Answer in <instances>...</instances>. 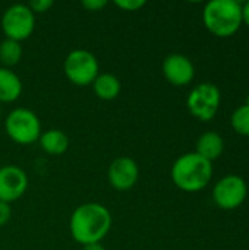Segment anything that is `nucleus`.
<instances>
[{"label": "nucleus", "mask_w": 249, "mask_h": 250, "mask_svg": "<svg viewBox=\"0 0 249 250\" xmlns=\"http://www.w3.org/2000/svg\"><path fill=\"white\" fill-rule=\"evenodd\" d=\"M112 214L107 207L97 202L79 205L70 215L69 231L81 246L101 243L112 229Z\"/></svg>", "instance_id": "obj_1"}, {"label": "nucleus", "mask_w": 249, "mask_h": 250, "mask_svg": "<svg viewBox=\"0 0 249 250\" xmlns=\"http://www.w3.org/2000/svg\"><path fill=\"white\" fill-rule=\"evenodd\" d=\"M170 176L176 188L188 193H195L207 188L210 183L213 164L197 152H188L173 163Z\"/></svg>", "instance_id": "obj_2"}, {"label": "nucleus", "mask_w": 249, "mask_h": 250, "mask_svg": "<svg viewBox=\"0 0 249 250\" xmlns=\"http://www.w3.org/2000/svg\"><path fill=\"white\" fill-rule=\"evenodd\" d=\"M203 22L213 35L232 37L242 25V4L236 0H211L204 6Z\"/></svg>", "instance_id": "obj_3"}, {"label": "nucleus", "mask_w": 249, "mask_h": 250, "mask_svg": "<svg viewBox=\"0 0 249 250\" xmlns=\"http://www.w3.org/2000/svg\"><path fill=\"white\" fill-rule=\"evenodd\" d=\"M4 129L7 136L18 145H32L43 133L38 116L23 107L15 108L7 114Z\"/></svg>", "instance_id": "obj_4"}, {"label": "nucleus", "mask_w": 249, "mask_h": 250, "mask_svg": "<svg viewBox=\"0 0 249 250\" xmlns=\"http://www.w3.org/2000/svg\"><path fill=\"white\" fill-rule=\"evenodd\" d=\"M63 70L70 83L76 86H88L92 85L95 78L100 75V64L91 51L76 48L66 56Z\"/></svg>", "instance_id": "obj_5"}, {"label": "nucleus", "mask_w": 249, "mask_h": 250, "mask_svg": "<svg viewBox=\"0 0 249 250\" xmlns=\"http://www.w3.org/2000/svg\"><path fill=\"white\" fill-rule=\"evenodd\" d=\"M0 25L6 38L21 42L32 35L35 29V15L28 4L16 3L3 12Z\"/></svg>", "instance_id": "obj_6"}, {"label": "nucleus", "mask_w": 249, "mask_h": 250, "mask_svg": "<svg viewBox=\"0 0 249 250\" xmlns=\"http://www.w3.org/2000/svg\"><path fill=\"white\" fill-rule=\"evenodd\" d=\"M222 101L220 89L210 82H204L197 85L188 95L186 105L189 113L203 120L210 122L216 117Z\"/></svg>", "instance_id": "obj_7"}, {"label": "nucleus", "mask_w": 249, "mask_h": 250, "mask_svg": "<svg viewBox=\"0 0 249 250\" xmlns=\"http://www.w3.org/2000/svg\"><path fill=\"white\" fill-rule=\"evenodd\" d=\"M247 195H248V188L245 180L235 174L225 176L216 183L213 189L214 204L225 211H230L241 207L247 199Z\"/></svg>", "instance_id": "obj_8"}, {"label": "nucleus", "mask_w": 249, "mask_h": 250, "mask_svg": "<svg viewBox=\"0 0 249 250\" xmlns=\"http://www.w3.org/2000/svg\"><path fill=\"white\" fill-rule=\"evenodd\" d=\"M28 189L26 173L13 164L0 167V202L12 204L21 199Z\"/></svg>", "instance_id": "obj_9"}, {"label": "nucleus", "mask_w": 249, "mask_h": 250, "mask_svg": "<svg viewBox=\"0 0 249 250\" xmlns=\"http://www.w3.org/2000/svg\"><path fill=\"white\" fill-rule=\"evenodd\" d=\"M139 177V168L135 160L129 157H119L112 161L107 170V179L110 186L117 192L131 190Z\"/></svg>", "instance_id": "obj_10"}, {"label": "nucleus", "mask_w": 249, "mask_h": 250, "mask_svg": "<svg viewBox=\"0 0 249 250\" xmlns=\"http://www.w3.org/2000/svg\"><path fill=\"white\" fill-rule=\"evenodd\" d=\"M163 75L175 86H185L192 82L195 76L194 63L183 54L173 53L163 60Z\"/></svg>", "instance_id": "obj_11"}, {"label": "nucleus", "mask_w": 249, "mask_h": 250, "mask_svg": "<svg viewBox=\"0 0 249 250\" xmlns=\"http://www.w3.org/2000/svg\"><path fill=\"white\" fill-rule=\"evenodd\" d=\"M40 146L41 149L48 154V155H63L70 145L69 136L62 132L60 129H48L41 133L40 139Z\"/></svg>", "instance_id": "obj_12"}, {"label": "nucleus", "mask_w": 249, "mask_h": 250, "mask_svg": "<svg viewBox=\"0 0 249 250\" xmlns=\"http://www.w3.org/2000/svg\"><path fill=\"white\" fill-rule=\"evenodd\" d=\"M22 81L12 70L0 66V103H13L22 94Z\"/></svg>", "instance_id": "obj_13"}, {"label": "nucleus", "mask_w": 249, "mask_h": 250, "mask_svg": "<svg viewBox=\"0 0 249 250\" xmlns=\"http://www.w3.org/2000/svg\"><path fill=\"white\" fill-rule=\"evenodd\" d=\"M225 151V141L216 132H205L197 141V154L207 161L217 160Z\"/></svg>", "instance_id": "obj_14"}, {"label": "nucleus", "mask_w": 249, "mask_h": 250, "mask_svg": "<svg viewBox=\"0 0 249 250\" xmlns=\"http://www.w3.org/2000/svg\"><path fill=\"white\" fill-rule=\"evenodd\" d=\"M94 94L103 101H112L119 97L122 83L120 79L113 73H100L92 82Z\"/></svg>", "instance_id": "obj_15"}, {"label": "nucleus", "mask_w": 249, "mask_h": 250, "mask_svg": "<svg viewBox=\"0 0 249 250\" xmlns=\"http://www.w3.org/2000/svg\"><path fill=\"white\" fill-rule=\"evenodd\" d=\"M22 54H23V50H22L21 42L9 40V38H4L0 42V64H1V67L10 69V67L16 66L21 62Z\"/></svg>", "instance_id": "obj_16"}, {"label": "nucleus", "mask_w": 249, "mask_h": 250, "mask_svg": "<svg viewBox=\"0 0 249 250\" xmlns=\"http://www.w3.org/2000/svg\"><path fill=\"white\" fill-rule=\"evenodd\" d=\"M232 127L236 133L249 136V105H241L235 110L230 119Z\"/></svg>", "instance_id": "obj_17"}, {"label": "nucleus", "mask_w": 249, "mask_h": 250, "mask_svg": "<svg viewBox=\"0 0 249 250\" xmlns=\"http://www.w3.org/2000/svg\"><path fill=\"white\" fill-rule=\"evenodd\" d=\"M114 6L125 12H136L138 9L145 6L144 0H116Z\"/></svg>", "instance_id": "obj_18"}, {"label": "nucleus", "mask_w": 249, "mask_h": 250, "mask_svg": "<svg viewBox=\"0 0 249 250\" xmlns=\"http://www.w3.org/2000/svg\"><path fill=\"white\" fill-rule=\"evenodd\" d=\"M53 4H54L53 0H34L28 4V7L32 10L34 15H37V13H44V12L50 10Z\"/></svg>", "instance_id": "obj_19"}, {"label": "nucleus", "mask_w": 249, "mask_h": 250, "mask_svg": "<svg viewBox=\"0 0 249 250\" xmlns=\"http://www.w3.org/2000/svg\"><path fill=\"white\" fill-rule=\"evenodd\" d=\"M82 7L90 10V12H100L101 9H104L107 6L106 0H84L81 1Z\"/></svg>", "instance_id": "obj_20"}, {"label": "nucleus", "mask_w": 249, "mask_h": 250, "mask_svg": "<svg viewBox=\"0 0 249 250\" xmlns=\"http://www.w3.org/2000/svg\"><path fill=\"white\" fill-rule=\"evenodd\" d=\"M12 218V208L10 204L0 202V227L6 226Z\"/></svg>", "instance_id": "obj_21"}, {"label": "nucleus", "mask_w": 249, "mask_h": 250, "mask_svg": "<svg viewBox=\"0 0 249 250\" xmlns=\"http://www.w3.org/2000/svg\"><path fill=\"white\" fill-rule=\"evenodd\" d=\"M242 22L249 26V1H247L244 6H242Z\"/></svg>", "instance_id": "obj_22"}, {"label": "nucleus", "mask_w": 249, "mask_h": 250, "mask_svg": "<svg viewBox=\"0 0 249 250\" xmlns=\"http://www.w3.org/2000/svg\"><path fill=\"white\" fill-rule=\"evenodd\" d=\"M81 250H106V248L101 243H91V245H85L82 246Z\"/></svg>", "instance_id": "obj_23"}, {"label": "nucleus", "mask_w": 249, "mask_h": 250, "mask_svg": "<svg viewBox=\"0 0 249 250\" xmlns=\"http://www.w3.org/2000/svg\"><path fill=\"white\" fill-rule=\"evenodd\" d=\"M247 105H249V95H248V98H247V103H245Z\"/></svg>", "instance_id": "obj_24"}, {"label": "nucleus", "mask_w": 249, "mask_h": 250, "mask_svg": "<svg viewBox=\"0 0 249 250\" xmlns=\"http://www.w3.org/2000/svg\"><path fill=\"white\" fill-rule=\"evenodd\" d=\"M0 122H1V107H0Z\"/></svg>", "instance_id": "obj_25"}]
</instances>
